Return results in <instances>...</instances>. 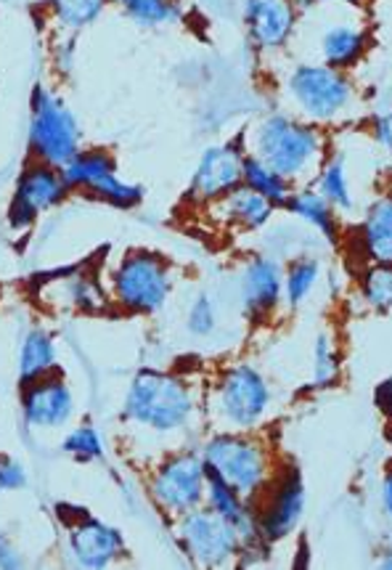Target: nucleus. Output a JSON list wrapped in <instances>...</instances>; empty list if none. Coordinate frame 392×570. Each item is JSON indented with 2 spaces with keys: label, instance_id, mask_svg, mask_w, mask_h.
<instances>
[{
  "label": "nucleus",
  "instance_id": "nucleus-28",
  "mask_svg": "<svg viewBox=\"0 0 392 570\" xmlns=\"http://www.w3.org/2000/svg\"><path fill=\"white\" fill-rule=\"evenodd\" d=\"M361 301L376 314H392V263H369L359 274Z\"/></svg>",
  "mask_w": 392,
  "mask_h": 570
},
{
  "label": "nucleus",
  "instance_id": "nucleus-13",
  "mask_svg": "<svg viewBox=\"0 0 392 570\" xmlns=\"http://www.w3.org/2000/svg\"><path fill=\"white\" fill-rule=\"evenodd\" d=\"M247 155V141H223L202 151L196 163L186 199L194 205L209 207L228 197L236 186H242V163Z\"/></svg>",
  "mask_w": 392,
  "mask_h": 570
},
{
  "label": "nucleus",
  "instance_id": "nucleus-16",
  "mask_svg": "<svg viewBox=\"0 0 392 570\" xmlns=\"http://www.w3.org/2000/svg\"><path fill=\"white\" fill-rule=\"evenodd\" d=\"M242 17L252 48L261 53L284 51L300 24L292 0H244Z\"/></svg>",
  "mask_w": 392,
  "mask_h": 570
},
{
  "label": "nucleus",
  "instance_id": "nucleus-6",
  "mask_svg": "<svg viewBox=\"0 0 392 570\" xmlns=\"http://www.w3.org/2000/svg\"><path fill=\"white\" fill-rule=\"evenodd\" d=\"M202 459L207 470L220 475L228 485H234L247 502L255 504L271 483V456L263 441L242 430L215 433L202 446Z\"/></svg>",
  "mask_w": 392,
  "mask_h": 570
},
{
  "label": "nucleus",
  "instance_id": "nucleus-36",
  "mask_svg": "<svg viewBox=\"0 0 392 570\" xmlns=\"http://www.w3.org/2000/svg\"><path fill=\"white\" fill-rule=\"evenodd\" d=\"M22 566H24L22 554H19L17 549H13L11 541L6 539V533H0V568H3V570H17V568H22Z\"/></svg>",
  "mask_w": 392,
  "mask_h": 570
},
{
  "label": "nucleus",
  "instance_id": "nucleus-5",
  "mask_svg": "<svg viewBox=\"0 0 392 570\" xmlns=\"http://www.w3.org/2000/svg\"><path fill=\"white\" fill-rule=\"evenodd\" d=\"M27 149L35 163L65 168L82 149V130L69 104L48 86H35L30 94V125Z\"/></svg>",
  "mask_w": 392,
  "mask_h": 570
},
{
  "label": "nucleus",
  "instance_id": "nucleus-30",
  "mask_svg": "<svg viewBox=\"0 0 392 570\" xmlns=\"http://www.w3.org/2000/svg\"><path fill=\"white\" fill-rule=\"evenodd\" d=\"M61 451L77 462H98L107 454V446H104V438L94 425H80L65 435Z\"/></svg>",
  "mask_w": 392,
  "mask_h": 570
},
{
  "label": "nucleus",
  "instance_id": "nucleus-40",
  "mask_svg": "<svg viewBox=\"0 0 392 570\" xmlns=\"http://www.w3.org/2000/svg\"><path fill=\"white\" fill-rule=\"evenodd\" d=\"M292 3H294V9H297L300 13H307V11L316 9V6H321L318 0H292Z\"/></svg>",
  "mask_w": 392,
  "mask_h": 570
},
{
  "label": "nucleus",
  "instance_id": "nucleus-34",
  "mask_svg": "<svg viewBox=\"0 0 392 570\" xmlns=\"http://www.w3.org/2000/svg\"><path fill=\"white\" fill-rule=\"evenodd\" d=\"M369 136L382 151L392 155V112H374L369 117Z\"/></svg>",
  "mask_w": 392,
  "mask_h": 570
},
{
  "label": "nucleus",
  "instance_id": "nucleus-21",
  "mask_svg": "<svg viewBox=\"0 0 392 570\" xmlns=\"http://www.w3.org/2000/svg\"><path fill=\"white\" fill-rule=\"evenodd\" d=\"M355 239L369 263H392V194H380L363 210Z\"/></svg>",
  "mask_w": 392,
  "mask_h": 570
},
{
  "label": "nucleus",
  "instance_id": "nucleus-25",
  "mask_svg": "<svg viewBox=\"0 0 392 570\" xmlns=\"http://www.w3.org/2000/svg\"><path fill=\"white\" fill-rule=\"evenodd\" d=\"M242 186L263 194L271 205H276V210H284V205L290 202L292 191L297 189V186L290 184L284 176H278L271 165H265L263 159L249 155V151L244 155V163H242Z\"/></svg>",
  "mask_w": 392,
  "mask_h": 570
},
{
  "label": "nucleus",
  "instance_id": "nucleus-26",
  "mask_svg": "<svg viewBox=\"0 0 392 570\" xmlns=\"http://www.w3.org/2000/svg\"><path fill=\"white\" fill-rule=\"evenodd\" d=\"M321 279V261L311 253H297L284 266V301L290 308H300Z\"/></svg>",
  "mask_w": 392,
  "mask_h": 570
},
{
  "label": "nucleus",
  "instance_id": "nucleus-2",
  "mask_svg": "<svg viewBox=\"0 0 392 570\" xmlns=\"http://www.w3.org/2000/svg\"><path fill=\"white\" fill-rule=\"evenodd\" d=\"M122 414L130 425L154 435H173L194 420L196 399L192 385L178 374L141 370L125 393Z\"/></svg>",
  "mask_w": 392,
  "mask_h": 570
},
{
  "label": "nucleus",
  "instance_id": "nucleus-17",
  "mask_svg": "<svg viewBox=\"0 0 392 570\" xmlns=\"http://www.w3.org/2000/svg\"><path fill=\"white\" fill-rule=\"evenodd\" d=\"M22 416L35 430H59L75 416V393L65 380L48 374L22 385Z\"/></svg>",
  "mask_w": 392,
  "mask_h": 570
},
{
  "label": "nucleus",
  "instance_id": "nucleus-9",
  "mask_svg": "<svg viewBox=\"0 0 392 570\" xmlns=\"http://www.w3.org/2000/svg\"><path fill=\"white\" fill-rule=\"evenodd\" d=\"M207 489V464L202 459V451H178L170 454L165 462L157 464V470L149 478V493L154 504L170 518L196 510L205 504Z\"/></svg>",
  "mask_w": 392,
  "mask_h": 570
},
{
  "label": "nucleus",
  "instance_id": "nucleus-24",
  "mask_svg": "<svg viewBox=\"0 0 392 570\" xmlns=\"http://www.w3.org/2000/svg\"><path fill=\"white\" fill-rule=\"evenodd\" d=\"M56 361H59V351H56L51 332L30 330L22 337V345H19V382L30 385L35 380L48 377V374L56 372Z\"/></svg>",
  "mask_w": 392,
  "mask_h": 570
},
{
  "label": "nucleus",
  "instance_id": "nucleus-22",
  "mask_svg": "<svg viewBox=\"0 0 392 570\" xmlns=\"http://www.w3.org/2000/svg\"><path fill=\"white\" fill-rule=\"evenodd\" d=\"M311 186L334 207V210L340 213V218L342 215L355 213V194H353V184H350V168H347L345 151H337V149L329 151L324 163H321L318 173L313 176Z\"/></svg>",
  "mask_w": 392,
  "mask_h": 570
},
{
  "label": "nucleus",
  "instance_id": "nucleus-39",
  "mask_svg": "<svg viewBox=\"0 0 392 570\" xmlns=\"http://www.w3.org/2000/svg\"><path fill=\"white\" fill-rule=\"evenodd\" d=\"M318 3H334V6H347V9H361V6H366V0H318Z\"/></svg>",
  "mask_w": 392,
  "mask_h": 570
},
{
  "label": "nucleus",
  "instance_id": "nucleus-14",
  "mask_svg": "<svg viewBox=\"0 0 392 570\" xmlns=\"http://www.w3.org/2000/svg\"><path fill=\"white\" fill-rule=\"evenodd\" d=\"M242 314L252 324H263L276 314L284 301V266L276 255L257 253L244 261L239 271Z\"/></svg>",
  "mask_w": 392,
  "mask_h": 570
},
{
  "label": "nucleus",
  "instance_id": "nucleus-4",
  "mask_svg": "<svg viewBox=\"0 0 392 570\" xmlns=\"http://www.w3.org/2000/svg\"><path fill=\"white\" fill-rule=\"evenodd\" d=\"M173 292L175 274L170 263L151 249H130L109 274V295L125 314H159Z\"/></svg>",
  "mask_w": 392,
  "mask_h": 570
},
{
  "label": "nucleus",
  "instance_id": "nucleus-23",
  "mask_svg": "<svg viewBox=\"0 0 392 570\" xmlns=\"http://www.w3.org/2000/svg\"><path fill=\"white\" fill-rule=\"evenodd\" d=\"M56 282H59V297L65 301L67 308L80 311V314H104V311H109L115 305L109 289L90 271L69 268L65 279Z\"/></svg>",
  "mask_w": 392,
  "mask_h": 570
},
{
  "label": "nucleus",
  "instance_id": "nucleus-41",
  "mask_svg": "<svg viewBox=\"0 0 392 570\" xmlns=\"http://www.w3.org/2000/svg\"><path fill=\"white\" fill-rule=\"evenodd\" d=\"M380 568L392 570V552H388V554H384V558L380 560Z\"/></svg>",
  "mask_w": 392,
  "mask_h": 570
},
{
  "label": "nucleus",
  "instance_id": "nucleus-31",
  "mask_svg": "<svg viewBox=\"0 0 392 570\" xmlns=\"http://www.w3.org/2000/svg\"><path fill=\"white\" fill-rule=\"evenodd\" d=\"M340 377V358L334 351V340L326 332L316 337V347H313V387L324 391L332 387Z\"/></svg>",
  "mask_w": 392,
  "mask_h": 570
},
{
  "label": "nucleus",
  "instance_id": "nucleus-35",
  "mask_svg": "<svg viewBox=\"0 0 392 570\" xmlns=\"http://www.w3.org/2000/svg\"><path fill=\"white\" fill-rule=\"evenodd\" d=\"M27 485V472L19 462L11 459H0V493L22 491Z\"/></svg>",
  "mask_w": 392,
  "mask_h": 570
},
{
  "label": "nucleus",
  "instance_id": "nucleus-20",
  "mask_svg": "<svg viewBox=\"0 0 392 570\" xmlns=\"http://www.w3.org/2000/svg\"><path fill=\"white\" fill-rule=\"evenodd\" d=\"M209 210L220 215V220L234 232L244 234H257L265 232L271 226V220L276 218V205H271L263 194L247 189V186H236L228 197H223L215 205H209Z\"/></svg>",
  "mask_w": 392,
  "mask_h": 570
},
{
  "label": "nucleus",
  "instance_id": "nucleus-37",
  "mask_svg": "<svg viewBox=\"0 0 392 570\" xmlns=\"http://www.w3.org/2000/svg\"><path fill=\"white\" fill-rule=\"evenodd\" d=\"M374 399H376V406L382 409V414L392 422V382H382V385L376 387Z\"/></svg>",
  "mask_w": 392,
  "mask_h": 570
},
{
  "label": "nucleus",
  "instance_id": "nucleus-8",
  "mask_svg": "<svg viewBox=\"0 0 392 570\" xmlns=\"http://www.w3.org/2000/svg\"><path fill=\"white\" fill-rule=\"evenodd\" d=\"M178 544L194 566L223 568L239 560L242 533L231 520L223 518L207 504L180 514L178 518Z\"/></svg>",
  "mask_w": 392,
  "mask_h": 570
},
{
  "label": "nucleus",
  "instance_id": "nucleus-10",
  "mask_svg": "<svg viewBox=\"0 0 392 570\" xmlns=\"http://www.w3.org/2000/svg\"><path fill=\"white\" fill-rule=\"evenodd\" d=\"M215 409L231 430L249 433L271 409L268 380L249 364L228 366L215 385Z\"/></svg>",
  "mask_w": 392,
  "mask_h": 570
},
{
  "label": "nucleus",
  "instance_id": "nucleus-15",
  "mask_svg": "<svg viewBox=\"0 0 392 570\" xmlns=\"http://www.w3.org/2000/svg\"><path fill=\"white\" fill-rule=\"evenodd\" d=\"M69 512L72 514H69L67 525V549L77 568L101 570L122 558L125 539L117 528L101 523L75 507H69Z\"/></svg>",
  "mask_w": 392,
  "mask_h": 570
},
{
  "label": "nucleus",
  "instance_id": "nucleus-7",
  "mask_svg": "<svg viewBox=\"0 0 392 570\" xmlns=\"http://www.w3.org/2000/svg\"><path fill=\"white\" fill-rule=\"evenodd\" d=\"M69 191L86 194L90 199L117 207V210H133L144 202V189L130 180H122L117 173V159L107 149H80L61 168Z\"/></svg>",
  "mask_w": 392,
  "mask_h": 570
},
{
  "label": "nucleus",
  "instance_id": "nucleus-18",
  "mask_svg": "<svg viewBox=\"0 0 392 570\" xmlns=\"http://www.w3.org/2000/svg\"><path fill=\"white\" fill-rule=\"evenodd\" d=\"M318 61H324L326 67L340 69V72H353L355 67L366 59L369 48H371V35L369 27H363L361 22H340L326 24L318 35Z\"/></svg>",
  "mask_w": 392,
  "mask_h": 570
},
{
  "label": "nucleus",
  "instance_id": "nucleus-19",
  "mask_svg": "<svg viewBox=\"0 0 392 570\" xmlns=\"http://www.w3.org/2000/svg\"><path fill=\"white\" fill-rule=\"evenodd\" d=\"M284 213L292 215L294 220H300V224L311 228V232L316 234L324 245L340 247V242H342L340 213L334 210V207L329 205V202L321 197V194L313 189L311 184L297 186V189L292 191L290 202L284 205Z\"/></svg>",
  "mask_w": 392,
  "mask_h": 570
},
{
  "label": "nucleus",
  "instance_id": "nucleus-3",
  "mask_svg": "<svg viewBox=\"0 0 392 570\" xmlns=\"http://www.w3.org/2000/svg\"><path fill=\"white\" fill-rule=\"evenodd\" d=\"M284 96L294 115L318 128L345 122L359 101V90L350 72L326 67L324 61L294 65L284 80Z\"/></svg>",
  "mask_w": 392,
  "mask_h": 570
},
{
  "label": "nucleus",
  "instance_id": "nucleus-32",
  "mask_svg": "<svg viewBox=\"0 0 392 570\" xmlns=\"http://www.w3.org/2000/svg\"><path fill=\"white\" fill-rule=\"evenodd\" d=\"M186 326L194 337H209L218 330V311H215L213 297L205 295V292L194 297L192 305H188Z\"/></svg>",
  "mask_w": 392,
  "mask_h": 570
},
{
  "label": "nucleus",
  "instance_id": "nucleus-1",
  "mask_svg": "<svg viewBox=\"0 0 392 570\" xmlns=\"http://www.w3.org/2000/svg\"><path fill=\"white\" fill-rule=\"evenodd\" d=\"M247 151L271 165L294 186L311 184L332 144L324 128L303 120L290 109H273L249 128Z\"/></svg>",
  "mask_w": 392,
  "mask_h": 570
},
{
  "label": "nucleus",
  "instance_id": "nucleus-29",
  "mask_svg": "<svg viewBox=\"0 0 392 570\" xmlns=\"http://www.w3.org/2000/svg\"><path fill=\"white\" fill-rule=\"evenodd\" d=\"M51 6L53 22L65 32H80L86 27L96 24L109 0H48Z\"/></svg>",
  "mask_w": 392,
  "mask_h": 570
},
{
  "label": "nucleus",
  "instance_id": "nucleus-12",
  "mask_svg": "<svg viewBox=\"0 0 392 570\" xmlns=\"http://www.w3.org/2000/svg\"><path fill=\"white\" fill-rule=\"evenodd\" d=\"M305 512V481L303 472L294 464L278 472L276 478H271V483L265 485L261 493V504L255 502V518H257V531H261L263 541L276 544L297 531L300 520Z\"/></svg>",
  "mask_w": 392,
  "mask_h": 570
},
{
  "label": "nucleus",
  "instance_id": "nucleus-42",
  "mask_svg": "<svg viewBox=\"0 0 392 570\" xmlns=\"http://www.w3.org/2000/svg\"><path fill=\"white\" fill-rule=\"evenodd\" d=\"M0 459H3V456H0Z\"/></svg>",
  "mask_w": 392,
  "mask_h": 570
},
{
  "label": "nucleus",
  "instance_id": "nucleus-33",
  "mask_svg": "<svg viewBox=\"0 0 392 570\" xmlns=\"http://www.w3.org/2000/svg\"><path fill=\"white\" fill-rule=\"evenodd\" d=\"M75 57H77V46H75V32H65V38L56 40L51 48V61L53 69L59 75H69L75 69Z\"/></svg>",
  "mask_w": 392,
  "mask_h": 570
},
{
  "label": "nucleus",
  "instance_id": "nucleus-38",
  "mask_svg": "<svg viewBox=\"0 0 392 570\" xmlns=\"http://www.w3.org/2000/svg\"><path fill=\"white\" fill-rule=\"evenodd\" d=\"M380 499H382V510L388 518L392 520V468L384 472L382 478V489H380Z\"/></svg>",
  "mask_w": 392,
  "mask_h": 570
},
{
  "label": "nucleus",
  "instance_id": "nucleus-27",
  "mask_svg": "<svg viewBox=\"0 0 392 570\" xmlns=\"http://www.w3.org/2000/svg\"><path fill=\"white\" fill-rule=\"evenodd\" d=\"M109 3L141 27L175 24L186 17L184 0H109Z\"/></svg>",
  "mask_w": 392,
  "mask_h": 570
},
{
  "label": "nucleus",
  "instance_id": "nucleus-11",
  "mask_svg": "<svg viewBox=\"0 0 392 570\" xmlns=\"http://www.w3.org/2000/svg\"><path fill=\"white\" fill-rule=\"evenodd\" d=\"M69 186L65 176H61V168H53V165L46 163H32L19 173L17 186H13L11 202H9V226L13 232H27L35 220L43 213L56 210L59 205H65L69 199Z\"/></svg>",
  "mask_w": 392,
  "mask_h": 570
}]
</instances>
